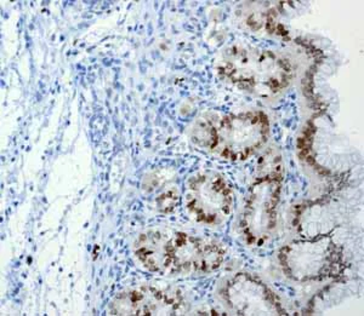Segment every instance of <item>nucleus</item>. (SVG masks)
<instances>
[{
	"label": "nucleus",
	"mask_w": 364,
	"mask_h": 316,
	"mask_svg": "<svg viewBox=\"0 0 364 316\" xmlns=\"http://www.w3.org/2000/svg\"><path fill=\"white\" fill-rule=\"evenodd\" d=\"M134 255L145 269L163 276L215 271L224 264L221 244L175 229H149L134 242Z\"/></svg>",
	"instance_id": "f257e3e1"
},
{
	"label": "nucleus",
	"mask_w": 364,
	"mask_h": 316,
	"mask_svg": "<svg viewBox=\"0 0 364 316\" xmlns=\"http://www.w3.org/2000/svg\"><path fill=\"white\" fill-rule=\"evenodd\" d=\"M218 73L237 89L259 97H272L286 90L294 77L286 58L245 45L228 48L218 63Z\"/></svg>",
	"instance_id": "f03ea898"
},
{
	"label": "nucleus",
	"mask_w": 364,
	"mask_h": 316,
	"mask_svg": "<svg viewBox=\"0 0 364 316\" xmlns=\"http://www.w3.org/2000/svg\"><path fill=\"white\" fill-rule=\"evenodd\" d=\"M269 116L264 111L210 116L193 130V142L208 152L230 161H245L269 140Z\"/></svg>",
	"instance_id": "7ed1b4c3"
},
{
	"label": "nucleus",
	"mask_w": 364,
	"mask_h": 316,
	"mask_svg": "<svg viewBox=\"0 0 364 316\" xmlns=\"http://www.w3.org/2000/svg\"><path fill=\"white\" fill-rule=\"evenodd\" d=\"M277 259L283 274L296 283L338 280L348 269L345 250L331 234L288 242L278 251Z\"/></svg>",
	"instance_id": "20e7f679"
},
{
	"label": "nucleus",
	"mask_w": 364,
	"mask_h": 316,
	"mask_svg": "<svg viewBox=\"0 0 364 316\" xmlns=\"http://www.w3.org/2000/svg\"><path fill=\"white\" fill-rule=\"evenodd\" d=\"M283 188L281 163L260 168L249 185L240 214V231L252 246H261L277 229L278 209Z\"/></svg>",
	"instance_id": "39448f33"
},
{
	"label": "nucleus",
	"mask_w": 364,
	"mask_h": 316,
	"mask_svg": "<svg viewBox=\"0 0 364 316\" xmlns=\"http://www.w3.org/2000/svg\"><path fill=\"white\" fill-rule=\"evenodd\" d=\"M185 205L196 222L209 227L221 226L228 221L233 209L231 185L220 173H197L187 182Z\"/></svg>",
	"instance_id": "423d86ee"
},
{
	"label": "nucleus",
	"mask_w": 364,
	"mask_h": 316,
	"mask_svg": "<svg viewBox=\"0 0 364 316\" xmlns=\"http://www.w3.org/2000/svg\"><path fill=\"white\" fill-rule=\"evenodd\" d=\"M220 300L235 315H288L276 292L259 276L247 271L236 273L225 281Z\"/></svg>",
	"instance_id": "0eeeda50"
},
{
	"label": "nucleus",
	"mask_w": 364,
	"mask_h": 316,
	"mask_svg": "<svg viewBox=\"0 0 364 316\" xmlns=\"http://www.w3.org/2000/svg\"><path fill=\"white\" fill-rule=\"evenodd\" d=\"M186 303L180 292L171 288L140 286L122 292L108 307L111 315H178Z\"/></svg>",
	"instance_id": "6e6552de"
}]
</instances>
